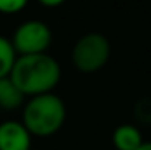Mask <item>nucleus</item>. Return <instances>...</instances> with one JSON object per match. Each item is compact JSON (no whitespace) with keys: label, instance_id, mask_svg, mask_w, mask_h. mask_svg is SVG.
<instances>
[{"label":"nucleus","instance_id":"obj_1","mask_svg":"<svg viewBox=\"0 0 151 150\" xmlns=\"http://www.w3.org/2000/svg\"><path fill=\"white\" fill-rule=\"evenodd\" d=\"M9 78L25 97H37L53 92L62 78V67L47 53L25 55L16 57Z\"/></svg>","mask_w":151,"mask_h":150},{"label":"nucleus","instance_id":"obj_2","mask_svg":"<svg viewBox=\"0 0 151 150\" xmlns=\"http://www.w3.org/2000/svg\"><path fill=\"white\" fill-rule=\"evenodd\" d=\"M67 118V108L56 94H44L30 97L23 108L21 124L32 136L47 138L56 134Z\"/></svg>","mask_w":151,"mask_h":150},{"label":"nucleus","instance_id":"obj_3","mask_svg":"<svg viewBox=\"0 0 151 150\" xmlns=\"http://www.w3.org/2000/svg\"><path fill=\"white\" fill-rule=\"evenodd\" d=\"M111 58V42L99 32L84 34L72 48V64L83 74L99 73Z\"/></svg>","mask_w":151,"mask_h":150},{"label":"nucleus","instance_id":"obj_4","mask_svg":"<svg viewBox=\"0 0 151 150\" xmlns=\"http://www.w3.org/2000/svg\"><path fill=\"white\" fill-rule=\"evenodd\" d=\"M51 28L40 21V20H28L23 21L16 30L11 39L12 48L18 57L25 55H40L46 53L49 44H51Z\"/></svg>","mask_w":151,"mask_h":150},{"label":"nucleus","instance_id":"obj_5","mask_svg":"<svg viewBox=\"0 0 151 150\" xmlns=\"http://www.w3.org/2000/svg\"><path fill=\"white\" fill-rule=\"evenodd\" d=\"M32 134L18 120L0 124V150H32Z\"/></svg>","mask_w":151,"mask_h":150},{"label":"nucleus","instance_id":"obj_6","mask_svg":"<svg viewBox=\"0 0 151 150\" xmlns=\"http://www.w3.org/2000/svg\"><path fill=\"white\" fill-rule=\"evenodd\" d=\"M142 143V133L135 124H121L113 131V145L116 150H137Z\"/></svg>","mask_w":151,"mask_h":150},{"label":"nucleus","instance_id":"obj_7","mask_svg":"<svg viewBox=\"0 0 151 150\" xmlns=\"http://www.w3.org/2000/svg\"><path fill=\"white\" fill-rule=\"evenodd\" d=\"M25 103V95L18 90V87L11 81V78L0 79V108L2 110H16Z\"/></svg>","mask_w":151,"mask_h":150},{"label":"nucleus","instance_id":"obj_8","mask_svg":"<svg viewBox=\"0 0 151 150\" xmlns=\"http://www.w3.org/2000/svg\"><path fill=\"white\" fill-rule=\"evenodd\" d=\"M16 51L12 48L11 39L0 36V79L7 78L12 71V66L16 62Z\"/></svg>","mask_w":151,"mask_h":150},{"label":"nucleus","instance_id":"obj_9","mask_svg":"<svg viewBox=\"0 0 151 150\" xmlns=\"http://www.w3.org/2000/svg\"><path fill=\"white\" fill-rule=\"evenodd\" d=\"M134 117L141 125L151 124V97H141L137 99L134 106Z\"/></svg>","mask_w":151,"mask_h":150},{"label":"nucleus","instance_id":"obj_10","mask_svg":"<svg viewBox=\"0 0 151 150\" xmlns=\"http://www.w3.org/2000/svg\"><path fill=\"white\" fill-rule=\"evenodd\" d=\"M27 7L25 0H0V14H16Z\"/></svg>","mask_w":151,"mask_h":150},{"label":"nucleus","instance_id":"obj_11","mask_svg":"<svg viewBox=\"0 0 151 150\" xmlns=\"http://www.w3.org/2000/svg\"><path fill=\"white\" fill-rule=\"evenodd\" d=\"M40 5H44V7H60V5H63V0H40Z\"/></svg>","mask_w":151,"mask_h":150},{"label":"nucleus","instance_id":"obj_12","mask_svg":"<svg viewBox=\"0 0 151 150\" xmlns=\"http://www.w3.org/2000/svg\"><path fill=\"white\" fill-rule=\"evenodd\" d=\"M137 150H151V141H144V143H142Z\"/></svg>","mask_w":151,"mask_h":150}]
</instances>
